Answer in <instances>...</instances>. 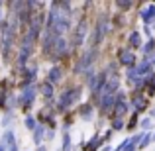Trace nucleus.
Returning a JSON list of instances; mask_svg holds the SVG:
<instances>
[{
	"instance_id": "1",
	"label": "nucleus",
	"mask_w": 155,
	"mask_h": 151,
	"mask_svg": "<svg viewBox=\"0 0 155 151\" xmlns=\"http://www.w3.org/2000/svg\"><path fill=\"white\" fill-rule=\"evenodd\" d=\"M16 18H12L10 22H2L0 24V55L4 61L10 59L12 49H14V38H16Z\"/></svg>"
},
{
	"instance_id": "2",
	"label": "nucleus",
	"mask_w": 155,
	"mask_h": 151,
	"mask_svg": "<svg viewBox=\"0 0 155 151\" xmlns=\"http://www.w3.org/2000/svg\"><path fill=\"white\" fill-rule=\"evenodd\" d=\"M81 94H83V90H81V88H69L67 92H63V94L59 96V102H57V110H59V112L67 110L69 106H73L77 100L81 98Z\"/></svg>"
},
{
	"instance_id": "3",
	"label": "nucleus",
	"mask_w": 155,
	"mask_h": 151,
	"mask_svg": "<svg viewBox=\"0 0 155 151\" xmlns=\"http://www.w3.org/2000/svg\"><path fill=\"white\" fill-rule=\"evenodd\" d=\"M35 96H38V88H35L34 84L24 87V90L20 92V96H18V104L22 106V110H26V112H28V110L31 108V104H34Z\"/></svg>"
},
{
	"instance_id": "4",
	"label": "nucleus",
	"mask_w": 155,
	"mask_h": 151,
	"mask_svg": "<svg viewBox=\"0 0 155 151\" xmlns=\"http://www.w3.org/2000/svg\"><path fill=\"white\" fill-rule=\"evenodd\" d=\"M67 51H69V43L65 41V38H59L55 41V47H53V57H55V59H59V57L67 55Z\"/></svg>"
},
{
	"instance_id": "5",
	"label": "nucleus",
	"mask_w": 155,
	"mask_h": 151,
	"mask_svg": "<svg viewBox=\"0 0 155 151\" xmlns=\"http://www.w3.org/2000/svg\"><path fill=\"white\" fill-rule=\"evenodd\" d=\"M61 79H63V69H61V67L55 65V67H51L49 71H47V83H49V84H57Z\"/></svg>"
},
{
	"instance_id": "6",
	"label": "nucleus",
	"mask_w": 155,
	"mask_h": 151,
	"mask_svg": "<svg viewBox=\"0 0 155 151\" xmlns=\"http://www.w3.org/2000/svg\"><path fill=\"white\" fill-rule=\"evenodd\" d=\"M14 143H18V141H16L14 132H12V130H6V132L2 133V137H0V145H2L4 149H8L10 145H14Z\"/></svg>"
},
{
	"instance_id": "7",
	"label": "nucleus",
	"mask_w": 155,
	"mask_h": 151,
	"mask_svg": "<svg viewBox=\"0 0 155 151\" xmlns=\"http://www.w3.org/2000/svg\"><path fill=\"white\" fill-rule=\"evenodd\" d=\"M31 133H34V140H31V141H34V143L39 147V145H41V141H43V136H45V128H43V124H38V128H35Z\"/></svg>"
},
{
	"instance_id": "8",
	"label": "nucleus",
	"mask_w": 155,
	"mask_h": 151,
	"mask_svg": "<svg viewBox=\"0 0 155 151\" xmlns=\"http://www.w3.org/2000/svg\"><path fill=\"white\" fill-rule=\"evenodd\" d=\"M92 57H94V51H91V53H87V55H84V57H83V59H81V61H79V65H77V69H75V71H77V73H79V71H84V69H87V67H88V65H91V63H92Z\"/></svg>"
},
{
	"instance_id": "9",
	"label": "nucleus",
	"mask_w": 155,
	"mask_h": 151,
	"mask_svg": "<svg viewBox=\"0 0 155 151\" xmlns=\"http://www.w3.org/2000/svg\"><path fill=\"white\" fill-rule=\"evenodd\" d=\"M6 98H8V88H6V80L0 83V110L6 108Z\"/></svg>"
},
{
	"instance_id": "10",
	"label": "nucleus",
	"mask_w": 155,
	"mask_h": 151,
	"mask_svg": "<svg viewBox=\"0 0 155 151\" xmlns=\"http://www.w3.org/2000/svg\"><path fill=\"white\" fill-rule=\"evenodd\" d=\"M84 34H87V30H84V24H79V28H77V34H75V41H73V45H81V43H83Z\"/></svg>"
},
{
	"instance_id": "11",
	"label": "nucleus",
	"mask_w": 155,
	"mask_h": 151,
	"mask_svg": "<svg viewBox=\"0 0 155 151\" xmlns=\"http://www.w3.org/2000/svg\"><path fill=\"white\" fill-rule=\"evenodd\" d=\"M39 92H41L45 98H51V96H53V84H49L47 80L41 83V84H39Z\"/></svg>"
},
{
	"instance_id": "12",
	"label": "nucleus",
	"mask_w": 155,
	"mask_h": 151,
	"mask_svg": "<svg viewBox=\"0 0 155 151\" xmlns=\"http://www.w3.org/2000/svg\"><path fill=\"white\" fill-rule=\"evenodd\" d=\"M120 61H122L124 65H132V63H134V55H132L130 51H122V53H120Z\"/></svg>"
},
{
	"instance_id": "13",
	"label": "nucleus",
	"mask_w": 155,
	"mask_h": 151,
	"mask_svg": "<svg viewBox=\"0 0 155 151\" xmlns=\"http://www.w3.org/2000/svg\"><path fill=\"white\" fill-rule=\"evenodd\" d=\"M26 128L30 130V132H34V130L38 128V120H35L34 116H28V118H26Z\"/></svg>"
},
{
	"instance_id": "14",
	"label": "nucleus",
	"mask_w": 155,
	"mask_h": 151,
	"mask_svg": "<svg viewBox=\"0 0 155 151\" xmlns=\"http://www.w3.org/2000/svg\"><path fill=\"white\" fill-rule=\"evenodd\" d=\"M61 145H63V151H71V136H69V133H65V136H63Z\"/></svg>"
},
{
	"instance_id": "15",
	"label": "nucleus",
	"mask_w": 155,
	"mask_h": 151,
	"mask_svg": "<svg viewBox=\"0 0 155 151\" xmlns=\"http://www.w3.org/2000/svg\"><path fill=\"white\" fill-rule=\"evenodd\" d=\"M12 118H14V112H8L6 110V114H4V118H2V126H10Z\"/></svg>"
},
{
	"instance_id": "16",
	"label": "nucleus",
	"mask_w": 155,
	"mask_h": 151,
	"mask_svg": "<svg viewBox=\"0 0 155 151\" xmlns=\"http://www.w3.org/2000/svg\"><path fill=\"white\" fill-rule=\"evenodd\" d=\"M100 141H104V140H98V137H94V140H92L91 143L87 145V149H88V151H94V149H96V147L100 145Z\"/></svg>"
},
{
	"instance_id": "17",
	"label": "nucleus",
	"mask_w": 155,
	"mask_h": 151,
	"mask_svg": "<svg viewBox=\"0 0 155 151\" xmlns=\"http://www.w3.org/2000/svg\"><path fill=\"white\" fill-rule=\"evenodd\" d=\"M155 18V8H149V10L143 12V20L147 22V20H153Z\"/></svg>"
},
{
	"instance_id": "18",
	"label": "nucleus",
	"mask_w": 155,
	"mask_h": 151,
	"mask_svg": "<svg viewBox=\"0 0 155 151\" xmlns=\"http://www.w3.org/2000/svg\"><path fill=\"white\" fill-rule=\"evenodd\" d=\"M91 106H83V110H81V116L84 118V120H88V118H91Z\"/></svg>"
},
{
	"instance_id": "19",
	"label": "nucleus",
	"mask_w": 155,
	"mask_h": 151,
	"mask_svg": "<svg viewBox=\"0 0 155 151\" xmlns=\"http://www.w3.org/2000/svg\"><path fill=\"white\" fill-rule=\"evenodd\" d=\"M124 112H126V104L124 102H118L116 104V116H122Z\"/></svg>"
},
{
	"instance_id": "20",
	"label": "nucleus",
	"mask_w": 155,
	"mask_h": 151,
	"mask_svg": "<svg viewBox=\"0 0 155 151\" xmlns=\"http://www.w3.org/2000/svg\"><path fill=\"white\" fill-rule=\"evenodd\" d=\"M130 43H132L134 47H137V45H140V35H137V34H132V38H130Z\"/></svg>"
},
{
	"instance_id": "21",
	"label": "nucleus",
	"mask_w": 155,
	"mask_h": 151,
	"mask_svg": "<svg viewBox=\"0 0 155 151\" xmlns=\"http://www.w3.org/2000/svg\"><path fill=\"white\" fill-rule=\"evenodd\" d=\"M45 133H47V140H49V141L53 140V137H55V130H47Z\"/></svg>"
},
{
	"instance_id": "22",
	"label": "nucleus",
	"mask_w": 155,
	"mask_h": 151,
	"mask_svg": "<svg viewBox=\"0 0 155 151\" xmlns=\"http://www.w3.org/2000/svg\"><path fill=\"white\" fill-rule=\"evenodd\" d=\"M6 151H20V145H18V143H14V145H10V147H8Z\"/></svg>"
},
{
	"instance_id": "23",
	"label": "nucleus",
	"mask_w": 155,
	"mask_h": 151,
	"mask_svg": "<svg viewBox=\"0 0 155 151\" xmlns=\"http://www.w3.org/2000/svg\"><path fill=\"white\" fill-rule=\"evenodd\" d=\"M122 128V120H116L114 122V130H120Z\"/></svg>"
},
{
	"instance_id": "24",
	"label": "nucleus",
	"mask_w": 155,
	"mask_h": 151,
	"mask_svg": "<svg viewBox=\"0 0 155 151\" xmlns=\"http://www.w3.org/2000/svg\"><path fill=\"white\" fill-rule=\"evenodd\" d=\"M38 151H47V149L43 147V145H39V147H38Z\"/></svg>"
},
{
	"instance_id": "25",
	"label": "nucleus",
	"mask_w": 155,
	"mask_h": 151,
	"mask_svg": "<svg viewBox=\"0 0 155 151\" xmlns=\"http://www.w3.org/2000/svg\"><path fill=\"white\" fill-rule=\"evenodd\" d=\"M0 151H6V149H4V147H2V145H0Z\"/></svg>"
}]
</instances>
